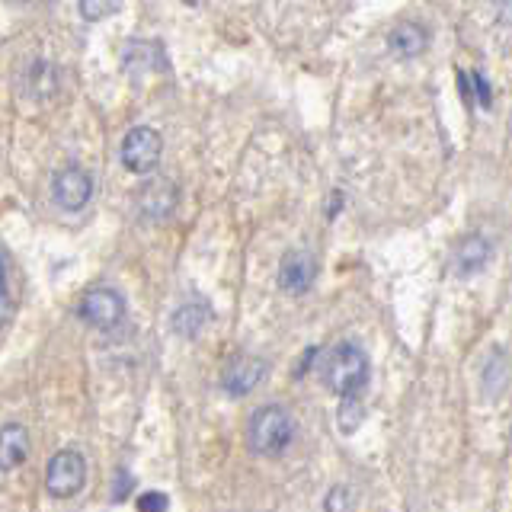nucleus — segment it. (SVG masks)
<instances>
[{
    "label": "nucleus",
    "mask_w": 512,
    "mask_h": 512,
    "mask_svg": "<svg viewBox=\"0 0 512 512\" xmlns=\"http://www.w3.org/2000/svg\"><path fill=\"white\" fill-rule=\"evenodd\" d=\"M128 487H132V477H128L125 471H119V484H116V500H125Z\"/></svg>",
    "instance_id": "obj_21"
},
{
    "label": "nucleus",
    "mask_w": 512,
    "mask_h": 512,
    "mask_svg": "<svg viewBox=\"0 0 512 512\" xmlns=\"http://www.w3.org/2000/svg\"><path fill=\"white\" fill-rule=\"evenodd\" d=\"M356 506H352V493L349 487H333L327 493V503H324V512H352Z\"/></svg>",
    "instance_id": "obj_16"
},
{
    "label": "nucleus",
    "mask_w": 512,
    "mask_h": 512,
    "mask_svg": "<svg viewBox=\"0 0 512 512\" xmlns=\"http://www.w3.org/2000/svg\"><path fill=\"white\" fill-rule=\"evenodd\" d=\"M87 480V461L77 448H61L52 458H48L45 468V490L55 496V500H71L80 493Z\"/></svg>",
    "instance_id": "obj_3"
},
{
    "label": "nucleus",
    "mask_w": 512,
    "mask_h": 512,
    "mask_svg": "<svg viewBox=\"0 0 512 512\" xmlns=\"http://www.w3.org/2000/svg\"><path fill=\"white\" fill-rule=\"evenodd\" d=\"M471 87H474V93H477V103L484 106V109H490V103H493V90H490V84H487V77L480 74V71H474V74H471Z\"/></svg>",
    "instance_id": "obj_17"
},
{
    "label": "nucleus",
    "mask_w": 512,
    "mask_h": 512,
    "mask_svg": "<svg viewBox=\"0 0 512 512\" xmlns=\"http://www.w3.org/2000/svg\"><path fill=\"white\" fill-rule=\"evenodd\" d=\"M7 282V269H4V260H0V285Z\"/></svg>",
    "instance_id": "obj_22"
},
{
    "label": "nucleus",
    "mask_w": 512,
    "mask_h": 512,
    "mask_svg": "<svg viewBox=\"0 0 512 512\" xmlns=\"http://www.w3.org/2000/svg\"><path fill=\"white\" fill-rule=\"evenodd\" d=\"M186 4H196V0H186Z\"/></svg>",
    "instance_id": "obj_24"
},
{
    "label": "nucleus",
    "mask_w": 512,
    "mask_h": 512,
    "mask_svg": "<svg viewBox=\"0 0 512 512\" xmlns=\"http://www.w3.org/2000/svg\"><path fill=\"white\" fill-rule=\"evenodd\" d=\"M247 439H250V448L256 455H266V458L282 455L288 448V442H292V416L276 404L260 407L250 416Z\"/></svg>",
    "instance_id": "obj_1"
},
{
    "label": "nucleus",
    "mask_w": 512,
    "mask_h": 512,
    "mask_svg": "<svg viewBox=\"0 0 512 512\" xmlns=\"http://www.w3.org/2000/svg\"><path fill=\"white\" fill-rule=\"evenodd\" d=\"M80 7V16H84L87 23H103L109 16H116L122 0H77Z\"/></svg>",
    "instance_id": "obj_15"
},
{
    "label": "nucleus",
    "mask_w": 512,
    "mask_h": 512,
    "mask_svg": "<svg viewBox=\"0 0 512 512\" xmlns=\"http://www.w3.org/2000/svg\"><path fill=\"white\" fill-rule=\"evenodd\" d=\"M391 52L400 58H420L426 48H429V32L420 23H400L391 32Z\"/></svg>",
    "instance_id": "obj_11"
},
{
    "label": "nucleus",
    "mask_w": 512,
    "mask_h": 512,
    "mask_svg": "<svg viewBox=\"0 0 512 512\" xmlns=\"http://www.w3.org/2000/svg\"><path fill=\"white\" fill-rule=\"evenodd\" d=\"M138 215L144 221H167L176 212V202H180V189L167 176H157L148 180L138 189Z\"/></svg>",
    "instance_id": "obj_6"
},
{
    "label": "nucleus",
    "mask_w": 512,
    "mask_h": 512,
    "mask_svg": "<svg viewBox=\"0 0 512 512\" xmlns=\"http://www.w3.org/2000/svg\"><path fill=\"white\" fill-rule=\"evenodd\" d=\"M80 320L96 330H112L122 324L125 317V301L116 288H90V292L80 298V308H77Z\"/></svg>",
    "instance_id": "obj_4"
},
{
    "label": "nucleus",
    "mask_w": 512,
    "mask_h": 512,
    "mask_svg": "<svg viewBox=\"0 0 512 512\" xmlns=\"http://www.w3.org/2000/svg\"><path fill=\"white\" fill-rule=\"evenodd\" d=\"M266 375V362L263 359H256V356H237L228 368H224V375H221V388L234 394V397H244L250 394L256 384L263 381Z\"/></svg>",
    "instance_id": "obj_8"
},
{
    "label": "nucleus",
    "mask_w": 512,
    "mask_h": 512,
    "mask_svg": "<svg viewBox=\"0 0 512 512\" xmlns=\"http://www.w3.org/2000/svg\"><path fill=\"white\" fill-rule=\"evenodd\" d=\"M58 90V71L48 61H32L26 71V96L32 100H48Z\"/></svg>",
    "instance_id": "obj_13"
},
{
    "label": "nucleus",
    "mask_w": 512,
    "mask_h": 512,
    "mask_svg": "<svg viewBox=\"0 0 512 512\" xmlns=\"http://www.w3.org/2000/svg\"><path fill=\"white\" fill-rule=\"evenodd\" d=\"M26 4H39V0H26Z\"/></svg>",
    "instance_id": "obj_23"
},
{
    "label": "nucleus",
    "mask_w": 512,
    "mask_h": 512,
    "mask_svg": "<svg viewBox=\"0 0 512 512\" xmlns=\"http://www.w3.org/2000/svg\"><path fill=\"white\" fill-rule=\"evenodd\" d=\"M487 260H490V240L484 234H468L455 250V269L461 276H471V272L484 269Z\"/></svg>",
    "instance_id": "obj_12"
},
{
    "label": "nucleus",
    "mask_w": 512,
    "mask_h": 512,
    "mask_svg": "<svg viewBox=\"0 0 512 512\" xmlns=\"http://www.w3.org/2000/svg\"><path fill=\"white\" fill-rule=\"evenodd\" d=\"M208 320V308L202 301H186L180 311L173 314V330L180 336H196Z\"/></svg>",
    "instance_id": "obj_14"
},
{
    "label": "nucleus",
    "mask_w": 512,
    "mask_h": 512,
    "mask_svg": "<svg viewBox=\"0 0 512 512\" xmlns=\"http://www.w3.org/2000/svg\"><path fill=\"white\" fill-rule=\"evenodd\" d=\"M164 151V141L154 132L151 125H138L125 135L122 141V164L132 173H151Z\"/></svg>",
    "instance_id": "obj_5"
},
{
    "label": "nucleus",
    "mask_w": 512,
    "mask_h": 512,
    "mask_svg": "<svg viewBox=\"0 0 512 512\" xmlns=\"http://www.w3.org/2000/svg\"><path fill=\"white\" fill-rule=\"evenodd\" d=\"M29 458V432L20 423L0 426V471H16Z\"/></svg>",
    "instance_id": "obj_10"
},
{
    "label": "nucleus",
    "mask_w": 512,
    "mask_h": 512,
    "mask_svg": "<svg viewBox=\"0 0 512 512\" xmlns=\"http://www.w3.org/2000/svg\"><path fill=\"white\" fill-rule=\"evenodd\" d=\"M314 276H317V263H314L311 253H304V250L285 253V260L279 266V285L285 288V292H292V295L308 292Z\"/></svg>",
    "instance_id": "obj_9"
},
{
    "label": "nucleus",
    "mask_w": 512,
    "mask_h": 512,
    "mask_svg": "<svg viewBox=\"0 0 512 512\" xmlns=\"http://www.w3.org/2000/svg\"><path fill=\"white\" fill-rule=\"evenodd\" d=\"M368 381V359L359 346L343 343L333 349V356L327 362V384L333 394L340 397H359Z\"/></svg>",
    "instance_id": "obj_2"
},
{
    "label": "nucleus",
    "mask_w": 512,
    "mask_h": 512,
    "mask_svg": "<svg viewBox=\"0 0 512 512\" xmlns=\"http://www.w3.org/2000/svg\"><path fill=\"white\" fill-rule=\"evenodd\" d=\"M458 84H461V96H464V103L474 106V87H471V74H458Z\"/></svg>",
    "instance_id": "obj_20"
},
{
    "label": "nucleus",
    "mask_w": 512,
    "mask_h": 512,
    "mask_svg": "<svg viewBox=\"0 0 512 512\" xmlns=\"http://www.w3.org/2000/svg\"><path fill=\"white\" fill-rule=\"evenodd\" d=\"M138 512H167V493H144L138 500Z\"/></svg>",
    "instance_id": "obj_18"
},
{
    "label": "nucleus",
    "mask_w": 512,
    "mask_h": 512,
    "mask_svg": "<svg viewBox=\"0 0 512 512\" xmlns=\"http://www.w3.org/2000/svg\"><path fill=\"white\" fill-rule=\"evenodd\" d=\"M55 202L64 208V212H80L90 196H93V176L80 167H64L58 176H55Z\"/></svg>",
    "instance_id": "obj_7"
},
{
    "label": "nucleus",
    "mask_w": 512,
    "mask_h": 512,
    "mask_svg": "<svg viewBox=\"0 0 512 512\" xmlns=\"http://www.w3.org/2000/svg\"><path fill=\"white\" fill-rule=\"evenodd\" d=\"M10 317H13V298H10L7 282H4V285H0V330L10 324Z\"/></svg>",
    "instance_id": "obj_19"
}]
</instances>
